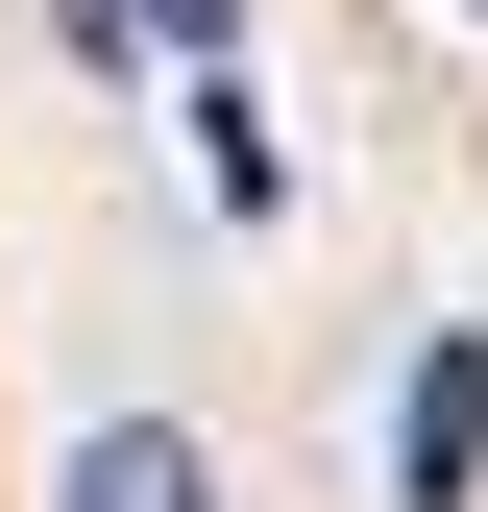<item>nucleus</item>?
I'll return each instance as SVG.
<instances>
[{
    "instance_id": "f257e3e1",
    "label": "nucleus",
    "mask_w": 488,
    "mask_h": 512,
    "mask_svg": "<svg viewBox=\"0 0 488 512\" xmlns=\"http://www.w3.org/2000/svg\"><path fill=\"white\" fill-rule=\"evenodd\" d=\"M464 464H488V342L440 317V342L391 366V512H464Z\"/></svg>"
},
{
    "instance_id": "f03ea898",
    "label": "nucleus",
    "mask_w": 488,
    "mask_h": 512,
    "mask_svg": "<svg viewBox=\"0 0 488 512\" xmlns=\"http://www.w3.org/2000/svg\"><path fill=\"white\" fill-rule=\"evenodd\" d=\"M49 512H220V488H196V439H171V415H98Z\"/></svg>"
}]
</instances>
